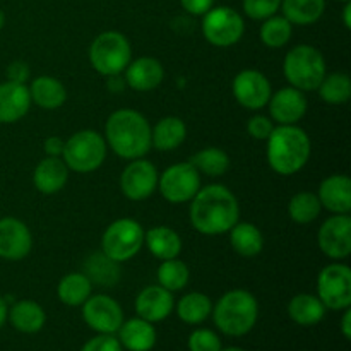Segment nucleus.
<instances>
[{
  "mask_svg": "<svg viewBox=\"0 0 351 351\" xmlns=\"http://www.w3.org/2000/svg\"><path fill=\"white\" fill-rule=\"evenodd\" d=\"M239 201L225 185L201 187L191 201V223L201 235H225L239 221Z\"/></svg>",
  "mask_w": 351,
  "mask_h": 351,
  "instance_id": "nucleus-1",
  "label": "nucleus"
},
{
  "mask_svg": "<svg viewBox=\"0 0 351 351\" xmlns=\"http://www.w3.org/2000/svg\"><path fill=\"white\" fill-rule=\"evenodd\" d=\"M106 146L123 160L144 158L151 146V125L143 113L122 108L108 117L105 125Z\"/></svg>",
  "mask_w": 351,
  "mask_h": 351,
  "instance_id": "nucleus-2",
  "label": "nucleus"
},
{
  "mask_svg": "<svg viewBox=\"0 0 351 351\" xmlns=\"http://www.w3.org/2000/svg\"><path fill=\"white\" fill-rule=\"evenodd\" d=\"M311 137L298 125H278L267 137V163L276 173L295 175L311 160Z\"/></svg>",
  "mask_w": 351,
  "mask_h": 351,
  "instance_id": "nucleus-3",
  "label": "nucleus"
},
{
  "mask_svg": "<svg viewBox=\"0 0 351 351\" xmlns=\"http://www.w3.org/2000/svg\"><path fill=\"white\" fill-rule=\"evenodd\" d=\"M215 326L226 336L240 338L256 328L259 319L257 298L247 290L226 291L216 305H213Z\"/></svg>",
  "mask_w": 351,
  "mask_h": 351,
  "instance_id": "nucleus-4",
  "label": "nucleus"
},
{
  "mask_svg": "<svg viewBox=\"0 0 351 351\" xmlns=\"http://www.w3.org/2000/svg\"><path fill=\"white\" fill-rule=\"evenodd\" d=\"M283 72L290 86L302 93L315 91L326 75V58L311 45H297L287 53Z\"/></svg>",
  "mask_w": 351,
  "mask_h": 351,
  "instance_id": "nucleus-5",
  "label": "nucleus"
},
{
  "mask_svg": "<svg viewBox=\"0 0 351 351\" xmlns=\"http://www.w3.org/2000/svg\"><path fill=\"white\" fill-rule=\"evenodd\" d=\"M106 151L108 146L105 137L96 130L86 129L72 134L65 141L62 160L65 161L69 170L77 173H91L105 163Z\"/></svg>",
  "mask_w": 351,
  "mask_h": 351,
  "instance_id": "nucleus-6",
  "label": "nucleus"
},
{
  "mask_svg": "<svg viewBox=\"0 0 351 351\" xmlns=\"http://www.w3.org/2000/svg\"><path fill=\"white\" fill-rule=\"evenodd\" d=\"M132 60V47L125 34L105 31L93 40L89 47V62L98 74L119 75Z\"/></svg>",
  "mask_w": 351,
  "mask_h": 351,
  "instance_id": "nucleus-7",
  "label": "nucleus"
},
{
  "mask_svg": "<svg viewBox=\"0 0 351 351\" xmlns=\"http://www.w3.org/2000/svg\"><path fill=\"white\" fill-rule=\"evenodd\" d=\"M143 247L144 228L132 218L117 219L101 237V252L120 264L134 259Z\"/></svg>",
  "mask_w": 351,
  "mask_h": 351,
  "instance_id": "nucleus-8",
  "label": "nucleus"
},
{
  "mask_svg": "<svg viewBox=\"0 0 351 351\" xmlns=\"http://www.w3.org/2000/svg\"><path fill=\"white\" fill-rule=\"evenodd\" d=\"M243 33L245 23L232 7H213L202 17V34L215 47H232L242 40Z\"/></svg>",
  "mask_w": 351,
  "mask_h": 351,
  "instance_id": "nucleus-9",
  "label": "nucleus"
},
{
  "mask_svg": "<svg viewBox=\"0 0 351 351\" xmlns=\"http://www.w3.org/2000/svg\"><path fill=\"white\" fill-rule=\"evenodd\" d=\"M158 189L171 204L191 202L201 189V173L191 161L171 165L158 178Z\"/></svg>",
  "mask_w": 351,
  "mask_h": 351,
  "instance_id": "nucleus-10",
  "label": "nucleus"
},
{
  "mask_svg": "<svg viewBox=\"0 0 351 351\" xmlns=\"http://www.w3.org/2000/svg\"><path fill=\"white\" fill-rule=\"evenodd\" d=\"M317 297L326 308L345 311L351 305V269L336 261L317 276Z\"/></svg>",
  "mask_w": 351,
  "mask_h": 351,
  "instance_id": "nucleus-11",
  "label": "nucleus"
},
{
  "mask_svg": "<svg viewBox=\"0 0 351 351\" xmlns=\"http://www.w3.org/2000/svg\"><path fill=\"white\" fill-rule=\"evenodd\" d=\"M82 307V319L98 335H115L123 322V311L108 295H91Z\"/></svg>",
  "mask_w": 351,
  "mask_h": 351,
  "instance_id": "nucleus-12",
  "label": "nucleus"
},
{
  "mask_svg": "<svg viewBox=\"0 0 351 351\" xmlns=\"http://www.w3.org/2000/svg\"><path fill=\"white\" fill-rule=\"evenodd\" d=\"M156 167L144 158L132 160L120 175V189L129 201L139 202L151 197L158 189Z\"/></svg>",
  "mask_w": 351,
  "mask_h": 351,
  "instance_id": "nucleus-13",
  "label": "nucleus"
},
{
  "mask_svg": "<svg viewBox=\"0 0 351 351\" xmlns=\"http://www.w3.org/2000/svg\"><path fill=\"white\" fill-rule=\"evenodd\" d=\"M319 249L332 261H345L351 254L350 215H335L326 219L317 233Z\"/></svg>",
  "mask_w": 351,
  "mask_h": 351,
  "instance_id": "nucleus-14",
  "label": "nucleus"
},
{
  "mask_svg": "<svg viewBox=\"0 0 351 351\" xmlns=\"http://www.w3.org/2000/svg\"><path fill=\"white\" fill-rule=\"evenodd\" d=\"M232 91L239 105L247 110H263L269 103L273 88L266 75L256 69H245L233 79Z\"/></svg>",
  "mask_w": 351,
  "mask_h": 351,
  "instance_id": "nucleus-15",
  "label": "nucleus"
},
{
  "mask_svg": "<svg viewBox=\"0 0 351 351\" xmlns=\"http://www.w3.org/2000/svg\"><path fill=\"white\" fill-rule=\"evenodd\" d=\"M33 250V235L26 223L7 216L0 218V259L17 263Z\"/></svg>",
  "mask_w": 351,
  "mask_h": 351,
  "instance_id": "nucleus-16",
  "label": "nucleus"
},
{
  "mask_svg": "<svg viewBox=\"0 0 351 351\" xmlns=\"http://www.w3.org/2000/svg\"><path fill=\"white\" fill-rule=\"evenodd\" d=\"M267 106L271 120L278 125H297L307 113V98L300 89L288 86L273 93Z\"/></svg>",
  "mask_w": 351,
  "mask_h": 351,
  "instance_id": "nucleus-17",
  "label": "nucleus"
},
{
  "mask_svg": "<svg viewBox=\"0 0 351 351\" xmlns=\"http://www.w3.org/2000/svg\"><path fill=\"white\" fill-rule=\"evenodd\" d=\"M173 293L165 290L160 285L146 287L144 290L139 291L136 298L137 317L144 319V321L151 322V324L165 321L173 312Z\"/></svg>",
  "mask_w": 351,
  "mask_h": 351,
  "instance_id": "nucleus-18",
  "label": "nucleus"
},
{
  "mask_svg": "<svg viewBox=\"0 0 351 351\" xmlns=\"http://www.w3.org/2000/svg\"><path fill=\"white\" fill-rule=\"evenodd\" d=\"M123 72H125L127 88H132L134 91L139 93L153 91L165 79L163 65L153 57H141L130 60Z\"/></svg>",
  "mask_w": 351,
  "mask_h": 351,
  "instance_id": "nucleus-19",
  "label": "nucleus"
},
{
  "mask_svg": "<svg viewBox=\"0 0 351 351\" xmlns=\"http://www.w3.org/2000/svg\"><path fill=\"white\" fill-rule=\"evenodd\" d=\"M317 197L321 206L332 215H350L351 180L346 175H329L319 185Z\"/></svg>",
  "mask_w": 351,
  "mask_h": 351,
  "instance_id": "nucleus-20",
  "label": "nucleus"
},
{
  "mask_svg": "<svg viewBox=\"0 0 351 351\" xmlns=\"http://www.w3.org/2000/svg\"><path fill=\"white\" fill-rule=\"evenodd\" d=\"M31 108L29 89L26 84L5 81L0 84V123H16Z\"/></svg>",
  "mask_w": 351,
  "mask_h": 351,
  "instance_id": "nucleus-21",
  "label": "nucleus"
},
{
  "mask_svg": "<svg viewBox=\"0 0 351 351\" xmlns=\"http://www.w3.org/2000/svg\"><path fill=\"white\" fill-rule=\"evenodd\" d=\"M69 180V168L62 158L47 156L33 171V184L38 192L51 195L60 192Z\"/></svg>",
  "mask_w": 351,
  "mask_h": 351,
  "instance_id": "nucleus-22",
  "label": "nucleus"
},
{
  "mask_svg": "<svg viewBox=\"0 0 351 351\" xmlns=\"http://www.w3.org/2000/svg\"><path fill=\"white\" fill-rule=\"evenodd\" d=\"M119 341L127 351H151L158 341L154 324L141 317L123 321L119 331Z\"/></svg>",
  "mask_w": 351,
  "mask_h": 351,
  "instance_id": "nucleus-23",
  "label": "nucleus"
},
{
  "mask_svg": "<svg viewBox=\"0 0 351 351\" xmlns=\"http://www.w3.org/2000/svg\"><path fill=\"white\" fill-rule=\"evenodd\" d=\"M7 321L12 324L16 331L24 335H36L43 329L47 322V314L43 307L33 300H19L9 308Z\"/></svg>",
  "mask_w": 351,
  "mask_h": 351,
  "instance_id": "nucleus-24",
  "label": "nucleus"
},
{
  "mask_svg": "<svg viewBox=\"0 0 351 351\" xmlns=\"http://www.w3.org/2000/svg\"><path fill=\"white\" fill-rule=\"evenodd\" d=\"M144 245L160 261L175 259L182 252V239L170 226H153L144 232Z\"/></svg>",
  "mask_w": 351,
  "mask_h": 351,
  "instance_id": "nucleus-25",
  "label": "nucleus"
},
{
  "mask_svg": "<svg viewBox=\"0 0 351 351\" xmlns=\"http://www.w3.org/2000/svg\"><path fill=\"white\" fill-rule=\"evenodd\" d=\"M31 103L43 110H57L67 99V89L58 79L51 75H40L29 84Z\"/></svg>",
  "mask_w": 351,
  "mask_h": 351,
  "instance_id": "nucleus-26",
  "label": "nucleus"
},
{
  "mask_svg": "<svg viewBox=\"0 0 351 351\" xmlns=\"http://www.w3.org/2000/svg\"><path fill=\"white\" fill-rule=\"evenodd\" d=\"M187 139V125L180 117H165L151 129V146L158 151H173Z\"/></svg>",
  "mask_w": 351,
  "mask_h": 351,
  "instance_id": "nucleus-27",
  "label": "nucleus"
},
{
  "mask_svg": "<svg viewBox=\"0 0 351 351\" xmlns=\"http://www.w3.org/2000/svg\"><path fill=\"white\" fill-rule=\"evenodd\" d=\"M326 311L321 300H319L317 295L311 293H298L288 304V315H290L291 321L298 326H304V328H312V326H317L319 322L324 319Z\"/></svg>",
  "mask_w": 351,
  "mask_h": 351,
  "instance_id": "nucleus-28",
  "label": "nucleus"
},
{
  "mask_svg": "<svg viewBox=\"0 0 351 351\" xmlns=\"http://www.w3.org/2000/svg\"><path fill=\"white\" fill-rule=\"evenodd\" d=\"M228 233L230 243L239 256L250 259V257H256L263 252L264 237L261 230L252 223L237 221Z\"/></svg>",
  "mask_w": 351,
  "mask_h": 351,
  "instance_id": "nucleus-29",
  "label": "nucleus"
},
{
  "mask_svg": "<svg viewBox=\"0 0 351 351\" xmlns=\"http://www.w3.org/2000/svg\"><path fill=\"white\" fill-rule=\"evenodd\" d=\"M84 274L93 285L115 287L120 281V263L110 259L105 252H95L86 259Z\"/></svg>",
  "mask_w": 351,
  "mask_h": 351,
  "instance_id": "nucleus-30",
  "label": "nucleus"
},
{
  "mask_svg": "<svg viewBox=\"0 0 351 351\" xmlns=\"http://www.w3.org/2000/svg\"><path fill=\"white\" fill-rule=\"evenodd\" d=\"M93 283L84 273L65 274L57 287V297L67 307H81L91 297Z\"/></svg>",
  "mask_w": 351,
  "mask_h": 351,
  "instance_id": "nucleus-31",
  "label": "nucleus"
},
{
  "mask_svg": "<svg viewBox=\"0 0 351 351\" xmlns=\"http://www.w3.org/2000/svg\"><path fill=\"white\" fill-rule=\"evenodd\" d=\"M281 9L293 26H311L324 14L326 0H281Z\"/></svg>",
  "mask_w": 351,
  "mask_h": 351,
  "instance_id": "nucleus-32",
  "label": "nucleus"
},
{
  "mask_svg": "<svg viewBox=\"0 0 351 351\" xmlns=\"http://www.w3.org/2000/svg\"><path fill=\"white\" fill-rule=\"evenodd\" d=\"M177 315L182 322L191 326H197L204 322L213 312V302L208 295L201 291H191L178 300Z\"/></svg>",
  "mask_w": 351,
  "mask_h": 351,
  "instance_id": "nucleus-33",
  "label": "nucleus"
},
{
  "mask_svg": "<svg viewBox=\"0 0 351 351\" xmlns=\"http://www.w3.org/2000/svg\"><path fill=\"white\" fill-rule=\"evenodd\" d=\"M322 101L329 103V105H345L351 98V79L346 72H332V74H326L319 88Z\"/></svg>",
  "mask_w": 351,
  "mask_h": 351,
  "instance_id": "nucleus-34",
  "label": "nucleus"
},
{
  "mask_svg": "<svg viewBox=\"0 0 351 351\" xmlns=\"http://www.w3.org/2000/svg\"><path fill=\"white\" fill-rule=\"evenodd\" d=\"M321 201L317 194H312V192H298L290 199V204H288V215L291 221L298 225H308L315 221L321 216Z\"/></svg>",
  "mask_w": 351,
  "mask_h": 351,
  "instance_id": "nucleus-35",
  "label": "nucleus"
},
{
  "mask_svg": "<svg viewBox=\"0 0 351 351\" xmlns=\"http://www.w3.org/2000/svg\"><path fill=\"white\" fill-rule=\"evenodd\" d=\"M191 271L189 266L178 257L168 261H161V266L158 267V283L168 291H180L187 287Z\"/></svg>",
  "mask_w": 351,
  "mask_h": 351,
  "instance_id": "nucleus-36",
  "label": "nucleus"
},
{
  "mask_svg": "<svg viewBox=\"0 0 351 351\" xmlns=\"http://www.w3.org/2000/svg\"><path fill=\"white\" fill-rule=\"evenodd\" d=\"M191 163L197 168L199 173L208 177H223L230 168V156L221 147H206L192 158Z\"/></svg>",
  "mask_w": 351,
  "mask_h": 351,
  "instance_id": "nucleus-37",
  "label": "nucleus"
},
{
  "mask_svg": "<svg viewBox=\"0 0 351 351\" xmlns=\"http://www.w3.org/2000/svg\"><path fill=\"white\" fill-rule=\"evenodd\" d=\"M291 34H293V24L285 16H276V14L264 19L259 31L261 41L267 48L285 47L291 40Z\"/></svg>",
  "mask_w": 351,
  "mask_h": 351,
  "instance_id": "nucleus-38",
  "label": "nucleus"
},
{
  "mask_svg": "<svg viewBox=\"0 0 351 351\" xmlns=\"http://www.w3.org/2000/svg\"><path fill=\"white\" fill-rule=\"evenodd\" d=\"M189 350L191 351H221V339L211 329H195L189 336Z\"/></svg>",
  "mask_w": 351,
  "mask_h": 351,
  "instance_id": "nucleus-39",
  "label": "nucleus"
},
{
  "mask_svg": "<svg viewBox=\"0 0 351 351\" xmlns=\"http://www.w3.org/2000/svg\"><path fill=\"white\" fill-rule=\"evenodd\" d=\"M281 9V0H243V12L254 21H264Z\"/></svg>",
  "mask_w": 351,
  "mask_h": 351,
  "instance_id": "nucleus-40",
  "label": "nucleus"
},
{
  "mask_svg": "<svg viewBox=\"0 0 351 351\" xmlns=\"http://www.w3.org/2000/svg\"><path fill=\"white\" fill-rule=\"evenodd\" d=\"M274 130V123L269 117L266 115H254L250 117L247 122V132L252 139L257 141H267L271 132Z\"/></svg>",
  "mask_w": 351,
  "mask_h": 351,
  "instance_id": "nucleus-41",
  "label": "nucleus"
},
{
  "mask_svg": "<svg viewBox=\"0 0 351 351\" xmlns=\"http://www.w3.org/2000/svg\"><path fill=\"white\" fill-rule=\"evenodd\" d=\"M81 351H123V348L115 335H98L88 339Z\"/></svg>",
  "mask_w": 351,
  "mask_h": 351,
  "instance_id": "nucleus-42",
  "label": "nucleus"
},
{
  "mask_svg": "<svg viewBox=\"0 0 351 351\" xmlns=\"http://www.w3.org/2000/svg\"><path fill=\"white\" fill-rule=\"evenodd\" d=\"M7 81L17 82V84H26L27 79L31 77V69L26 62L23 60H14L12 64H9L5 71Z\"/></svg>",
  "mask_w": 351,
  "mask_h": 351,
  "instance_id": "nucleus-43",
  "label": "nucleus"
},
{
  "mask_svg": "<svg viewBox=\"0 0 351 351\" xmlns=\"http://www.w3.org/2000/svg\"><path fill=\"white\" fill-rule=\"evenodd\" d=\"M180 3L192 16H204L209 9L215 7V0H180Z\"/></svg>",
  "mask_w": 351,
  "mask_h": 351,
  "instance_id": "nucleus-44",
  "label": "nucleus"
},
{
  "mask_svg": "<svg viewBox=\"0 0 351 351\" xmlns=\"http://www.w3.org/2000/svg\"><path fill=\"white\" fill-rule=\"evenodd\" d=\"M64 146L65 141L60 139L58 136H50L45 139V153L47 156H55V158H62V153H64Z\"/></svg>",
  "mask_w": 351,
  "mask_h": 351,
  "instance_id": "nucleus-45",
  "label": "nucleus"
},
{
  "mask_svg": "<svg viewBox=\"0 0 351 351\" xmlns=\"http://www.w3.org/2000/svg\"><path fill=\"white\" fill-rule=\"evenodd\" d=\"M106 86H108V89L112 93H123L127 88V82H125V79L120 77V74L110 75L108 81H106Z\"/></svg>",
  "mask_w": 351,
  "mask_h": 351,
  "instance_id": "nucleus-46",
  "label": "nucleus"
},
{
  "mask_svg": "<svg viewBox=\"0 0 351 351\" xmlns=\"http://www.w3.org/2000/svg\"><path fill=\"white\" fill-rule=\"evenodd\" d=\"M345 314L341 317V332L345 336V339H351V311L345 308Z\"/></svg>",
  "mask_w": 351,
  "mask_h": 351,
  "instance_id": "nucleus-47",
  "label": "nucleus"
},
{
  "mask_svg": "<svg viewBox=\"0 0 351 351\" xmlns=\"http://www.w3.org/2000/svg\"><path fill=\"white\" fill-rule=\"evenodd\" d=\"M7 314H9V305H7V302L0 297V329H2L3 324L7 322Z\"/></svg>",
  "mask_w": 351,
  "mask_h": 351,
  "instance_id": "nucleus-48",
  "label": "nucleus"
},
{
  "mask_svg": "<svg viewBox=\"0 0 351 351\" xmlns=\"http://www.w3.org/2000/svg\"><path fill=\"white\" fill-rule=\"evenodd\" d=\"M343 24H345L346 29L351 27V3L345 2V9H343Z\"/></svg>",
  "mask_w": 351,
  "mask_h": 351,
  "instance_id": "nucleus-49",
  "label": "nucleus"
},
{
  "mask_svg": "<svg viewBox=\"0 0 351 351\" xmlns=\"http://www.w3.org/2000/svg\"><path fill=\"white\" fill-rule=\"evenodd\" d=\"M3 26H5V14H3V10L0 9V29H2Z\"/></svg>",
  "mask_w": 351,
  "mask_h": 351,
  "instance_id": "nucleus-50",
  "label": "nucleus"
},
{
  "mask_svg": "<svg viewBox=\"0 0 351 351\" xmlns=\"http://www.w3.org/2000/svg\"><path fill=\"white\" fill-rule=\"evenodd\" d=\"M221 351H245V350L237 348V346H230V348H221Z\"/></svg>",
  "mask_w": 351,
  "mask_h": 351,
  "instance_id": "nucleus-51",
  "label": "nucleus"
},
{
  "mask_svg": "<svg viewBox=\"0 0 351 351\" xmlns=\"http://www.w3.org/2000/svg\"><path fill=\"white\" fill-rule=\"evenodd\" d=\"M339 2H350V0H339Z\"/></svg>",
  "mask_w": 351,
  "mask_h": 351,
  "instance_id": "nucleus-52",
  "label": "nucleus"
}]
</instances>
